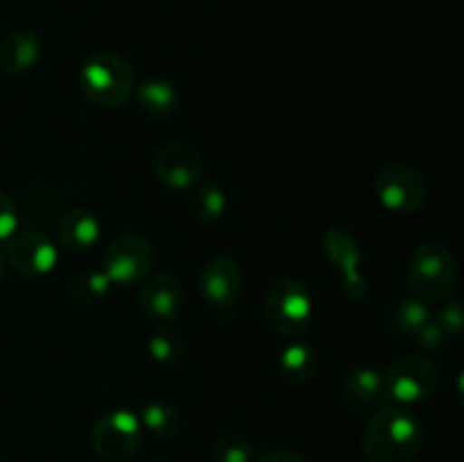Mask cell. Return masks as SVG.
Here are the masks:
<instances>
[{
	"mask_svg": "<svg viewBox=\"0 0 464 462\" xmlns=\"http://www.w3.org/2000/svg\"><path fill=\"white\" fill-rule=\"evenodd\" d=\"M421 444L424 428L420 419L399 406L379 408L362 433V451L372 462H411Z\"/></svg>",
	"mask_w": 464,
	"mask_h": 462,
	"instance_id": "obj_1",
	"label": "cell"
},
{
	"mask_svg": "<svg viewBox=\"0 0 464 462\" xmlns=\"http://www.w3.org/2000/svg\"><path fill=\"white\" fill-rule=\"evenodd\" d=\"M406 279L412 297L424 303H442L456 288L458 263L442 240H424L408 256Z\"/></svg>",
	"mask_w": 464,
	"mask_h": 462,
	"instance_id": "obj_2",
	"label": "cell"
},
{
	"mask_svg": "<svg viewBox=\"0 0 464 462\" xmlns=\"http://www.w3.org/2000/svg\"><path fill=\"white\" fill-rule=\"evenodd\" d=\"M80 86L86 100L95 107L118 109L134 95V68L118 53L100 50L82 63Z\"/></svg>",
	"mask_w": 464,
	"mask_h": 462,
	"instance_id": "obj_3",
	"label": "cell"
},
{
	"mask_svg": "<svg viewBox=\"0 0 464 462\" xmlns=\"http://www.w3.org/2000/svg\"><path fill=\"white\" fill-rule=\"evenodd\" d=\"M313 317V294L302 279L281 276L267 288L266 320L279 335H302Z\"/></svg>",
	"mask_w": 464,
	"mask_h": 462,
	"instance_id": "obj_4",
	"label": "cell"
},
{
	"mask_svg": "<svg viewBox=\"0 0 464 462\" xmlns=\"http://www.w3.org/2000/svg\"><path fill=\"white\" fill-rule=\"evenodd\" d=\"M157 263V249L145 236L127 231L104 245L102 270L113 285H134L148 279Z\"/></svg>",
	"mask_w": 464,
	"mask_h": 462,
	"instance_id": "obj_5",
	"label": "cell"
},
{
	"mask_svg": "<svg viewBox=\"0 0 464 462\" xmlns=\"http://www.w3.org/2000/svg\"><path fill=\"white\" fill-rule=\"evenodd\" d=\"M376 199L385 211L394 216H415L424 208L429 188L426 181L415 168L406 163H385L374 179Z\"/></svg>",
	"mask_w": 464,
	"mask_h": 462,
	"instance_id": "obj_6",
	"label": "cell"
},
{
	"mask_svg": "<svg viewBox=\"0 0 464 462\" xmlns=\"http://www.w3.org/2000/svg\"><path fill=\"white\" fill-rule=\"evenodd\" d=\"M440 383V371L430 358L420 353H408L397 358L385 371L388 397L401 406H415L435 394Z\"/></svg>",
	"mask_w": 464,
	"mask_h": 462,
	"instance_id": "obj_7",
	"label": "cell"
},
{
	"mask_svg": "<svg viewBox=\"0 0 464 462\" xmlns=\"http://www.w3.org/2000/svg\"><path fill=\"white\" fill-rule=\"evenodd\" d=\"M143 442V424L131 410H109L91 430V447L100 460L122 462L136 453Z\"/></svg>",
	"mask_w": 464,
	"mask_h": 462,
	"instance_id": "obj_8",
	"label": "cell"
},
{
	"mask_svg": "<svg viewBox=\"0 0 464 462\" xmlns=\"http://www.w3.org/2000/svg\"><path fill=\"white\" fill-rule=\"evenodd\" d=\"M152 170L170 190H193L204 181V161L184 140H168L154 152Z\"/></svg>",
	"mask_w": 464,
	"mask_h": 462,
	"instance_id": "obj_9",
	"label": "cell"
},
{
	"mask_svg": "<svg viewBox=\"0 0 464 462\" xmlns=\"http://www.w3.org/2000/svg\"><path fill=\"white\" fill-rule=\"evenodd\" d=\"M199 294L204 303L216 311H227L238 303L245 290V274L238 261L225 254L208 258L199 270Z\"/></svg>",
	"mask_w": 464,
	"mask_h": 462,
	"instance_id": "obj_10",
	"label": "cell"
},
{
	"mask_svg": "<svg viewBox=\"0 0 464 462\" xmlns=\"http://www.w3.org/2000/svg\"><path fill=\"white\" fill-rule=\"evenodd\" d=\"M322 247L329 261L338 272L344 276V293L353 302H362L370 293V284H367L365 274L361 272V245L353 238L352 231L344 226H329L322 234Z\"/></svg>",
	"mask_w": 464,
	"mask_h": 462,
	"instance_id": "obj_11",
	"label": "cell"
},
{
	"mask_svg": "<svg viewBox=\"0 0 464 462\" xmlns=\"http://www.w3.org/2000/svg\"><path fill=\"white\" fill-rule=\"evenodd\" d=\"M7 261L16 272L25 276H44L54 270L59 261L57 245L48 234L34 229L16 231L7 240Z\"/></svg>",
	"mask_w": 464,
	"mask_h": 462,
	"instance_id": "obj_12",
	"label": "cell"
},
{
	"mask_svg": "<svg viewBox=\"0 0 464 462\" xmlns=\"http://www.w3.org/2000/svg\"><path fill=\"white\" fill-rule=\"evenodd\" d=\"M186 303V290L170 272H157L143 279L139 293L140 313L154 324H170L179 317Z\"/></svg>",
	"mask_w": 464,
	"mask_h": 462,
	"instance_id": "obj_13",
	"label": "cell"
},
{
	"mask_svg": "<svg viewBox=\"0 0 464 462\" xmlns=\"http://www.w3.org/2000/svg\"><path fill=\"white\" fill-rule=\"evenodd\" d=\"M44 45L32 30H14L0 43V68L9 75H25L41 62Z\"/></svg>",
	"mask_w": 464,
	"mask_h": 462,
	"instance_id": "obj_14",
	"label": "cell"
},
{
	"mask_svg": "<svg viewBox=\"0 0 464 462\" xmlns=\"http://www.w3.org/2000/svg\"><path fill=\"white\" fill-rule=\"evenodd\" d=\"M59 240L71 252H86L100 240V220L93 211L71 208L63 213L57 226Z\"/></svg>",
	"mask_w": 464,
	"mask_h": 462,
	"instance_id": "obj_15",
	"label": "cell"
},
{
	"mask_svg": "<svg viewBox=\"0 0 464 462\" xmlns=\"http://www.w3.org/2000/svg\"><path fill=\"white\" fill-rule=\"evenodd\" d=\"M317 370H320V356L315 349L304 340H295L288 347H284L279 358V371L288 385H306L315 379Z\"/></svg>",
	"mask_w": 464,
	"mask_h": 462,
	"instance_id": "obj_16",
	"label": "cell"
},
{
	"mask_svg": "<svg viewBox=\"0 0 464 462\" xmlns=\"http://www.w3.org/2000/svg\"><path fill=\"white\" fill-rule=\"evenodd\" d=\"M134 100L140 111L152 118H168L179 109V91L161 77H150L136 84Z\"/></svg>",
	"mask_w": 464,
	"mask_h": 462,
	"instance_id": "obj_17",
	"label": "cell"
},
{
	"mask_svg": "<svg viewBox=\"0 0 464 462\" xmlns=\"http://www.w3.org/2000/svg\"><path fill=\"white\" fill-rule=\"evenodd\" d=\"M344 392L358 408H374L388 399L385 374L374 367H356L344 376Z\"/></svg>",
	"mask_w": 464,
	"mask_h": 462,
	"instance_id": "obj_18",
	"label": "cell"
},
{
	"mask_svg": "<svg viewBox=\"0 0 464 462\" xmlns=\"http://www.w3.org/2000/svg\"><path fill=\"white\" fill-rule=\"evenodd\" d=\"M188 207L195 220L202 222V225H213L227 213V195L213 181H202L193 188Z\"/></svg>",
	"mask_w": 464,
	"mask_h": 462,
	"instance_id": "obj_19",
	"label": "cell"
},
{
	"mask_svg": "<svg viewBox=\"0 0 464 462\" xmlns=\"http://www.w3.org/2000/svg\"><path fill=\"white\" fill-rule=\"evenodd\" d=\"M184 335L170 324H159L148 338V353L159 365L172 367L184 358Z\"/></svg>",
	"mask_w": 464,
	"mask_h": 462,
	"instance_id": "obj_20",
	"label": "cell"
},
{
	"mask_svg": "<svg viewBox=\"0 0 464 462\" xmlns=\"http://www.w3.org/2000/svg\"><path fill=\"white\" fill-rule=\"evenodd\" d=\"M139 417L143 428L150 430L152 435H159V438H172V435L179 433L181 417L179 412H177V408L170 406V403L166 401L145 403Z\"/></svg>",
	"mask_w": 464,
	"mask_h": 462,
	"instance_id": "obj_21",
	"label": "cell"
},
{
	"mask_svg": "<svg viewBox=\"0 0 464 462\" xmlns=\"http://www.w3.org/2000/svg\"><path fill=\"white\" fill-rule=\"evenodd\" d=\"M111 281L104 270H86L77 274L71 284V297L82 306H95L102 303L111 293Z\"/></svg>",
	"mask_w": 464,
	"mask_h": 462,
	"instance_id": "obj_22",
	"label": "cell"
},
{
	"mask_svg": "<svg viewBox=\"0 0 464 462\" xmlns=\"http://www.w3.org/2000/svg\"><path fill=\"white\" fill-rule=\"evenodd\" d=\"M430 317H433V313H430L429 303H424L417 297L399 299V302L390 308V324L406 335H412L415 331H420Z\"/></svg>",
	"mask_w": 464,
	"mask_h": 462,
	"instance_id": "obj_23",
	"label": "cell"
},
{
	"mask_svg": "<svg viewBox=\"0 0 464 462\" xmlns=\"http://www.w3.org/2000/svg\"><path fill=\"white\" fill-rule=\"evenodd\" d=\"M254 447L240 435H225L213 447V462H252Z\"/></svg>",
	"mask_w": 464,
	"mask_h": 462,
	"instance_id": "obj_24",
	"label": "cell"
},
{
	"mask_svg": "<svg viewBox=\"0 0 464 462\" xmlns=\"http://www.w3.org/2000/svg\"><path fill=\"white\" fill-rule=\"evenodd\" d=\"M438 322L440 329L444 331V335L449 338V342L456 338H460L464 333V303L462 302H442L440 311L433 317Z\"/></svg>",
	"mask_w": 464,
	"mask_h": 462,
	"instance_id": "obj_25",
	"label": "cell"
},
{
	"mask_svg": "<svg viewBox=\"0 0 464 462\" xmlns=\"http://www.w3.org/2000/svg\"><path fill=\"white\" fill-rule=\"evenodd\" d=\"M18 225H21V213L16 202L5 190H0V243L12 238L18 231Z\"/></svg>",
	"mask_w": 464,
	"mask_h": 462,
	"instance_id": "obj_26",
	"label": "cell"
},
{
	"mask_svg": "<svg viewBox=\"0 0 464 462\" xmlns=\"http://www.w3.org/2000/svg\"><path fill=\"white\" fill-rule=\"evenodd\" d=\"M411 338L417 347L429 349V351H438V349H444L449 344V338L444 335V331L440 329L438 322H435L433 317H430V320L426 322L420 331H415Z\"/></svg>",
	"mask_w": 464,
	"mask_h": 462,
	"instance_id": "obj_27",
	"label": "cell"
},
{
	"mask_svg": "<svg viewBox=\"0 0 464 462\" xmlns=\"http://www.w3.org/2000/svg\"><path fill=\"white\" fill-rule=\"evenodd\" d=\"M256 462H311V460L297 451H288V448H275V451L263 453Z\"/></svg>",
	"mask_w": 464,
	"mask_h": 462,
	"instance_id": "obj_28",
	"label": "cell"
},
{
	"mask_svg": "<svg viewBox=\"0 0 464 462\" xmlns=\"http://www.w3.org/2000/svg\"><path fill=\"white\" fill-rule=\"evenodd\" d=\"M7 267H9V261H7V252H5V249L0 247V279H3V276L7 274Z\"/></svg>",
	"mask_w": 464,
	"mask_h": 462,
	"instance_id": "obj_29",
	"label": "cell"
},
{
	"mask_svg": "<svg viewBox=\"0 0 464 462\" xmlns=\"http://www.w3.org/2000/svg\"><path fill=\"white\" fill-rule=\"evenodd\" d=\"M456 390H458V397H460L462 401H464V370L460 371V374H458V379H456Z\"/></svg>",
	"mask_w": 464,
	"mask_h": 462,
	"instance_id": "obj_30",
	"label": "cell"
},
{
	"mask_svg": "<svg viewBox=\"0 0 464 462\" xmlns=\"http://www.w3.org/2000/svg\"><path fill=\"white\" fill-rule=\"evenodd\" d=\"M152 462H163V460H152Z\"/></svg>",
	"mask_w": 464,
	"mask_h": 462,
	"instance_id": "obj_31",
	"label": "cell"
}]
</instances>
